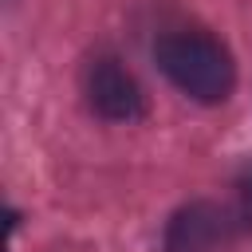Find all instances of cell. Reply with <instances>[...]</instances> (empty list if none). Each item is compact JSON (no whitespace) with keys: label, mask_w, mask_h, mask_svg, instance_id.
<instances>
[{"label":"cell","mask_w":252,"mask_h":252,"mask_svg":"<svg viewBox=\"0 0 252 252\" xmlns=\"http://www.w3.org/2000/svg\"><path fill=\"white\" fill-rule=\"evenodd\" d=\"M154 59H158L161 75L193 102L217 106L236 87V63H232L228 47L209 32H197V28L165 32L154 43Z\"/></svg>","instance_id":"6da1fadb"},{"label":"cell","mask_w":252,"mask_h":252,"mask_svg":"<svg viewBox=\"0 0 252 252\" xmlns=\"http://www.w3.org/2000/svg\"><path fill=\"white\" fill-rule=\"evenodd\" d=\"M232 236H240L232 205L189 201L169 217L161 252H224L232 244Z\"/></svg>","instance_id":"7a4b0ae2"},{"label":"cell","mask_w":252,"mask_h":252,"mask_svg":"<svg viewBox=\"0 0 252 252\" xmlns=\"http://www.w3.org/2000/svg\"><path fill=\"white\" fill-rule=\"evenodd\" d=\"M87 102L106 122L146 118V91L118 55H94L87 67Z\"/></svg>","instance_id":"3957f363"},{"label":"cell","mask_w":252,"mask_h":252,"mask_svg":"<svg viewBox=\"0 0 252 252\" xmlns=\"http://www.w3.org/2000/svg\"><path fill=\"white\" fill-rule=\"evenodd\" d=\"M232 217H236L240 236H244V232H252V165H244V169H240V177H236V201H232Z\"/></svg>","instance_id":"277c9868"}]
</instances>
